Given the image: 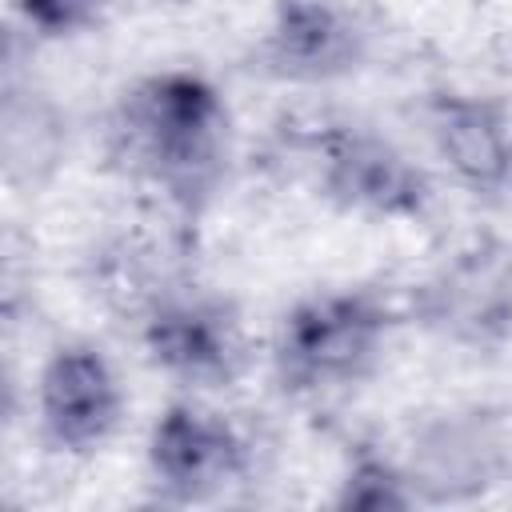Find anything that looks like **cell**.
<instances>
[{
    "mask_svg": "<svg viewBox=\"0 0 512 512\" xmlns=\"http://www.w3.org/2000/svg\"><path fill=\"white\" fill-rule=\"evenodd\" d=\"M228 140V104L196 68H160L132 80L108 116L112 160L184 216H200L224 184Z\"/></svg>",
    "mask_w": 512,
    "mask_h": 512,
    "instance_id": "cell-1",
    "label": "cell"
},
{
    "mask_svg": "<svg viewBox=\"0 0 512 512\" xmlns=\"http://www.w3.org/2000/svg\"><path fill=\"white\" fill-rule=\"evenodd\" d=\"M396 328L392 304L364 284L300 296L276 324L272 372L292 396H316L360 384L384 356Z\"/></svg>",
    "mask_w": 512,
    "mask_h": 512,
    "instance_id": "cell-2",
    "label": "cell"
},
{
    "mask_svg": "<svg viewBox=\"0 0 512 512\" xmlns=\"http://www.w3.org/2000/svg\"><path fill=\"white\" fill-rule=\"evenodd\" d=\"M308 156L316 192L340 212L372 220H424L432 208L428 172L364 124H320Z\"/></svg>",
    "mask_w": 512,
    "mask_h": 512,
    "instance_id": "cell-3",
    "label": "cell"
},
{
    "mask_svg": "<svg viewBox=\"0 0 512 512\" xmlns=\"http://www.w3.org/2000/svg\"><path fill=\"white\" fill-rule=\"evenodd\" d=\"M136 324L148 364L180 388H228L248 368V332L236 304L224 296L192 288L164 292Z\"/></svg>",
    "mask_w": 512,
    "mask_h": 512,
    "instance_id": "cell-4",
    "label": "cell"
},
{
    "mask_svg": "<svg viewBox=\"0 0 512 512\" xmlns=\"http://www.w3.org/2000/svg\"><path fill=\"white\" fill-rule=\"evenodd\" d=\"M148 480L168 504H204L252 468L248 436L196 400H172L148 428Z\"/></svg>",
    "mask_w": 512,
    "mask_h": 512,
    "instance_id": "cell-5",
    "label": "cell"
},
{
    "mask_svg": "<svg viewBox=\"0 0 512 512\" xmlns=\"http://www.w3.org/2000/svg\"><path fill=\"white\" fill-rule=\"evenodd\" d=\"M124 420V388L92 340H64L48 352L36 376V432L56 456L100 452Z\"/></svg>",
    "mask_w": 512,
    "mask_h": 512,
    "instance_id": "cell-6",
    "label": "cell"
},
{
    "mask_svg": "<svg viewBox=\"0 0 512 512\" xmlns=\"http://www.w3.org/2000/svg\"><path fill=\"white\" fill-rule=\"evenodd\" d=\"M416 316L464 348H500L512 336V244L476 236L420 288Z\"/></svg>",
    "mask_w": 512,
    "mask_h": 512,
    "instance_id": "cell-7",
    "label": "cell"
},
{
    "mask_svg": "<svg viewBox=\"0 0 512 512\" xmlns=\"http://www.w3.org/2000/svg\"><path fill=\"white\" fill-rule=\"evenodd\" d=\"M368 56L364 24L340 0H276L256 40V72L280 84H332Z\"/></svg>",
    "mask_w": 512,
    "mask_h": 512,
    "instance_id": "cell-8",
    "label": "cell"
},
{
    "mask_svg": "<svg viewBox=\"0 0 512 512\" xmlns=\"http://www.w3.org/2000/svg\"><path fill=\"white\" fill-rule=\"evenodd\" d=\"M428 136L452 180L472 196H496L512 180V124L500 100L460 88L428 96Z\"/></svg>",
    "mask_w": 512,
    "mask_h": 512,
    "instance_id": "cell-9",
    "label": "cell"
},
{
    "mask_svg": "<svg viewBox=\"0 0 512 512\" xmlns=\"http://www.w3.org/2000/svg\"><path fill=\"white\" fill-rule=\"evenodd\" d=\"M336 508H356V512H392V508H412L420 504L412 472L396 464L388 452L372 444H356L348 452V464L336 480Z\"/></svg>",
    "mask_w": 512,
    "mask_h": 512,
    "instance_id": "cell-10",
    "label": "cell"
},
{
    "mask_svg": "<svg viewBox=\"0 0 512 512\" xmlns=\"http://www.w3.org/2000/svg\"><path fill=\"white\" fill-rule=\"evenodd\" d=\"M12 12L36 40H76L104 24L108 0H12Z\"/></svg>",
    "mask_w": 512,
    "mask_h": 512,
    "instance_id": "cell-11",
    "label": "cell"
}]
</instances>
